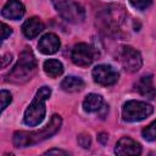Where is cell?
<instances>
[{"mask_svg":"<svg viewBox=\"0 0 156 156\" xmlns=\"http://www.w3.org/2000/svg\"><path fill=\"white\" fill-rule=\"evenodd\" d=\"M62 124V119L58 115H54L50 119V122L44 126L40 130L34 132H16L13 134V144L17 147H26L34 144H38L45 139L51 138L54 134H56Z\"/></svg>","mask_w":156,"mask_h":156,"instance_id":"cell-1","label":"cell"},{"mask_svg":"<svg viewBox=\"0 0 156 156\" xmlns=\"http://www.w3.org/2000/svg\"><path fill=\"white\" fill-rule=\"evenodd\" d=\"M37 69V60L30 49L26 48L21 54L17 63L6 76V82L15 84H22L28 82Z\"/></svg>","mask_w":156,"mask_h":156,"instance_id":"cell-2","label":"cell"},{"mask_svg":"<svg viewBox=\"0 0 156 156\" xmlns=\"http://www.w3.org/2000/svg\"><path fill=\"white\" fill-rule=\"evenodd\" d=\"M51 95V89L46 85L41 87L33 101L29 104V106L27 107V110L24 111V117H23V121L27 126L29 127H34V126H38L45 117V101L50 98Z\"/></svg>","mask_w":156,"mask_h":156,"instance_id":"cell-3","label":"cell"},{"mask_svg":"<svg viewBox=\"0 0 156 156\" xmlns=\"http://www.w3.org/2000/svg\"><path fill=\"white\" fill-rule=\"evenodd\" d=\"M56 11L63 20L71 23H82L85 18V11L82 5L73 0H52Z\"/></svg>","mask_w":156,"mask_h":156,"instance_id":"cell-4","label":"cell"},{"mask_svg":"<svg viewBox=\"0 0 156 156\" xmlns=\"http://www.w3.org/2000/svg\"><path fill=\"white\" fill-rule=\"evenodd\" d=\"M123 20H126V12L124 9L119 5L107 6L99 17V21L102 23L104 29L108 33H117L118 30H121L119 28L123 23Z\"/></svg>","mask_w":156,"mask_h":156,"instance_id":"cell-5","label":"cell"},{"mask_svg":"<svg viewBox=\"0 0 156 156\" xmlns=\"http://www.w3.org/2000/svg\"><path fill=\"white\" fill-rule=\"evenodd\" d=\"M154 112V107L144 101L130 100L123 105L122 117L127 122H139L147 118Z\"/></svg>","mask_w":156,"mask_h":156,"instance_id":"cell-6","label":"cell"},{"mask_svg":"<svg viewBox=\"0 0 156 156\" xmlns=\"http://www.w3.org/2000/svg\"><path fill=\"white\" fill-rule=\"evenodd\" d=\"M117 57L122 67L129 73H134L139 71L143 65V58L140 52L129 45H122L117 50Z\"/></svg>","mask_w":156,"mask_h":156,"instance_id":"cell-7","label":"cell"},{"mask_svg":"<svg viewBox=\"0 0 156 156\" xmlns=\"http://www.w3.org/2000/svg\"><path fill=\"white\" fill-rule=\"evenodd\" d=\"M94 50L90 45L85 43H78L73 46L72 52H71V58L74 65L80 66V67H87L91 65L94 61Z\"/></svg>","mask_w":156,"mask_h":156,"instance_id":"cell-8","label":"cell"},{"mask_svg":"<svg viewBox=\"0 0 156 156\" xmlns=\"http://www.w3.org/2000/svg\"><path fill=\"white\" fill-rule=\"evenodd\" d=\"M118 72L110 65H99L93 69L94 82L104 87L113 85L118 80Z\"/></svg>","mask_w":156,"mask_h":156,"instance_id":"cell-9","label":"cell"},{"mask_svg":"<svg viewBox=\"0 0 156 156\" xmlns=\"http://www.w3.org/2000/svg\"><path fill=\"white\" fill-rule=\"evenodd\" d=\"M115 152L119 156H136L141 154V146L132 138L123 136L117 141Z\"/></svg>","mask_w":156,"mask_h":156,"instance_id":"cell-10","label":"cell"},{"mask_svg":"<svg viewBox=\"0 0 156 156\" xmlns=\"http://www.w3.org/2000/svg\"><path fill=\"white\" fill-rule=\"evenodd\" d=\"M60 39L56 34L54 33H46L45 35H43L38 43V48L39 51L44 55H52L55 54L58 49H60Z\"/></svg>","mask_w":156,"mask_h":156,"instance_id":"cell-11","label":"cell"},{"mask_svg":"<svg viewBox=\"0 0 156 156\" xmlns=\"http://www.w3.org/2000/svg\"><path fill=\"white\" fill-rule=\"evenodd\" d=\"M24 12H26L24 6L20 0H9L1 11V13L5 18L13 20V21L22 18Z\"/></svg>","mask_w":156,"mask_h":156,"instance_id":"cell-12","label":"cell"},{"mask_svg":"<svg viewBox=\"0 0 156 156\" xmlns=\"http://www.w3.org/2000/svg\"><path fill=\"white\" fill-rule=\"evenodd\" d=\"M43 29H44V23L39 17H30L22 26V32L28 39H33L38 37Z\"/></svg>","mask_w":156,"mask_h":156,"instance_id":"cell-13","label":"cell"},{"mask_svg":"<svg viewBox=\"0 0 156 156\" xmlns=\"http://www.w3.org/2000/svg\"><path fill=\"white\" fill-rule=\"evenodd\" d=\"M136 90L147 99L155 98V88L152 84V77L151 76H143L135 84Z\"/></svg>","mask_w":156,"mask_h":156,"instance_id":"cell-14","label":"cell"},{"mask_svg":"<svg viewBox=\"0 0 156 156\" xmlns=\"http://www.w3.org/2000/svg\"><path fill=\"white\" fill-rule=\"evenodd\" d=\"M61 88L65 91L73 93V91H79L84 88V82L82 78L76 77V76H68L61 82Z\"/></svg>","mask_w":156,"mask_h":156,"instance_id":"cell-15","label":"cell"},{"mask_svg":"<svg viewBox=\"0 0 156 156\" xmlns=\"http://www.w3.org/2000/svg\"><path fill=\"white\" fill-rule=\"evenodd\" d=\"M43 68L44 72L51 78H57L63 72V65L58 60H54V58L46 60L43 65Z\"/></svg>","mask_w":156,"mask_h":156,"instance_id":"cell-16","label":"cell"},{"mask_svg":"<svg viewBox=\"0 0 156 156\" xmlns=\"http://www.w3.org/2000/svg\"><path fill=\"white\" fill-rule=\"evenodd\" d=\"M102 104H104V100L100 95L89 94L85 96V99L83 101V108L87 112H95V111H99L101 108Z\"/></svg>","mask_w":156,"mask_h":156,"instance_id":"cell-17","label":"cell"},{"mask_svg":"<svg viewBox=\"0 0 156 156\" xmlns=\"http://www.w3.org/2000/svg\"><path fill=\"white\" fill-rule=\"evenodd\" d=\"M141 135L145 140L147 141H154L156 140V121L151 122L147 127H145L141 132Z\"/></svg>","mask_w":156,"mask_h":156,"instance_id":"cell-18","label":"cell"},{"mask_svg":"<svg viewBox=\"0 0 156 156\" xmlns=\"http://www.w3.org/2000/svg\"><path fill=\"white\" fill-rule=\"evenodd\" d=\"M129 2L132 4V6L134 9L140 10V11H144V10H146L151 5L152 0H129Z\"/></svg>","mask_w":156,"mask_h":156,"instance_id":"cell-19","label":"cell"},{"mask_svg":"<svg viewBox=\"0 0 156 156\" xmlns=\"http://www.w3.org/2000/svg\"><path fill=\"white\" fill-rule=\"evenodd\" d=\"M0 99H1V111H4V110L7 107V105H10V102H11V100H12V96H11L10 91H7V90H1V93H0Z\"/></svg>","mask_w":156,"mask_h":156,"instance_id":"cell-20","label":"cell"},{"mask_svg":"<svg viewBox=\"0 0 156 156\" xmlns=\"http://www.w3.org/2000/svg\"><path fill=\"white\" fill-rule=\"evenodd\" d=\"M78 144L84 147V149H88L90 146V136L89 134H85V133H82L78 135Z\"/></svg>","mask_w":156,"mask_h":156,"instance_id":"cell-21","label":"cell"},{"mask_svg":"<svg viewBox=\"0 0 156 156\" xmlns=\"http://www.w3.org/2000/svg\"><path fill=\"white\" fill-rule=\"evenodd\" d=\"M11 33H12V29H11L7 24L1 23V40L7 39V38L11 35Z\"/></svg>","mask_w":156,"mask_h":156,"instance_id":"cell-22","label":"cell"},{"mask_svg":"<svg viewBox=\"0 0 156 156\" xmlns=\"http://www.w3.org/2000/svg\"><path fill=\"white\" fill-rule=\"evenodd\" d=\"M45 155H62V156H66L67 152L63 151V150H60V149H51V150H48L45 152Z\"/></svg>","mask_w":156,"mask_h":156,"instance_id":"cell-23","label":"cell"},{"mask_svg":"<svg viewBox=\"0 0 156 156\" xmlns=\"http://www.w3.org/2000/svg\"><path fill=\"white\" fill-rule=\"evenodd\" d=\"M2 67H6L7 66V62H11L12 60V55L11 54H6L5 56H2Z\"/></svg>","mask_w":156,"mask_h":156,"instance_id":"cell-24","label":"cell"},{"mask_svg":"<svg viewBox=\"0 0 156 156\" xmlns=\"http://www.w3.org/2000/svg\"><path fill=\"white\" fill-rule=\"evenodd\" d=\"M98 139L101 141V144H105L107 141V134L106 133H100L99 136H98Z\"/></svg>","mask_w":156,"mask_h":156,"instance_id":"cell-25","label":"cell"}]
</instances>
